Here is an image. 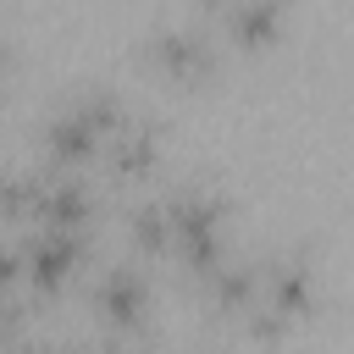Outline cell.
<instances>
[{
	"label": "cell",
	"mask_w": 354,
	"mask_h": 354,
	"mask_svg": "<svg viewBox=\"0 0 354 354\" xmlns=\"http://www.w3.org/2000/svg\"><path fill=\"white\" fill-rule=\"evenodd\" d=\"M22 282V249L11 238H0V293H11Z\"/></svg>",
	"instance_id": "cell-13"
},
{
	"label": "cell",
	"mask_w": 354,
	"mask_h": 354,
	"mask_svg": "<svg viewBox=\"0 0 354 354\" xmlns=\"http://www.w3.org/2000/svg\"><path fill=\"white\" fill-rule=\"evenodd\" d=\"M199 6H205V11H221V6H232V0H199Z\"/></svg>",
	"instance_id": "cell-14"
},
{
	"label": "cell",
	"mask_w": 354,
	"mask_h": 354,
	"mask_svg": "<svg viewBox=\"0 0 354 354\" xmlns=\"http://www.w3.org/2000/svg\"><path fill=\"white\" fill-rule=\"evenodd\" d=\"M138 55L144 66H155L166 83L177 88H199L221 72V44L205 33V28H183V22H160L138 39Z\"/></svg>",
	"instance_id": "cell-2"
},
{
	"label": "cell",
	"mask_w": 354,
	"mask_h": 354,
	"mask_svg": "<svg viewBox=\"0 0 354 354\" xmlns=\"http://www.w3.org/2000/svg\"><path fill=\"white\" fill-rule=\"evenodd\" d=\"M199 354H232V348H199Z\"/></svg>",
	"instance_id": "cell-15"
},
{
	"label": "cell",
	"mask_w": 354,
	"mask_h": 354,
	"mask_svg": "<svg viewBox=\"0 0 354 354\" xmlns=\"http://www.w3.org/2000/svg\"><path fill=\"white\" fill-rule=\"evenodd\" d=\"M0 354H11V343H0Z\"/></svg>",
	"instance_id": "cell-18"
},
{
	"label": "cell",
	"mask_w": 354,
	"mask_h": 354,
	"mask_svg": "<svg viewBox=\"0 0 354 354\" xmlns=\"http://www.w3.org/2000/svg\"><path fill=\"white\" fill-rule=\"evenodd\" d=\"M28 354H55V348H28Z\"/></svg>",
	"instance_id": "cell-17"
},
{
	"label": "cell",
	"mask_w": 354,
	"mask_h": 354,
	"mask_svg": "<svg viewBox=\"0 0 354 354\" xmlns=\"http://www.w3.org/2000/svg\"><path fill=\"white\" fill-rule=\"evenodd\" d=\"M227 194L183 183L160 194V216H166V254L199 282L205 271H216L227 260Z\"/></svg>",
	"instance_id": "cell-1"
},
{
	"label": "cell",
	"mask_w": 354,
	"mask_h": 354,
	"mask_svg": "<svg viewBox=\"0 0 354 354\" xmlns=\"http://www.w3.org/2000/svg\"><path fill=\"white\" fill-rule=\"evenodd\" d=\"M100 127L66 100V105H55L44 122H39V149H44V160H50V171H77V166H88L94 155H100Z\"/></svg>",
	"instance_id": "cell-6"
},
{
	"label": "cell",
	"mask_w": 354,
	"mask_h": 354,
	"mask_svg": "<svg viewBox=\"0 0 354 354\" xmlns=\"http://www.w3.org/2000/svg\"><path fill=\"white\" fill-rule=\"evenodd\" d=\"M122 221H127V243H133L144 260H160V254H166V216H160V199H138Z\"/></svg>",
	"instance_id": "cell-12"
},
{
	"label": "cell",
	"mask_w": 354,
	"mask_h": 354,
	"mask_svg": "<svg viewBox=\"0 0 354 354\" xmlns=\"http://www.w3.org/2000/svg\"><path fill=\"white\" fill-rule=\"evenodd\" d=\"M221 33L238 50H271L288 33V0H232L221 6Z\"/></svg>",
	"instance_id": "cell-9"
},
{
	"label": "cell",
	"mask_w": 354,
	"mask_h": 354,
	"mask_svg": "<svg viewBox=\"0 0 354 354\" xmlns=\"http://www.w3.org/2000/svg\"><path fill=\"white\" fill-rule=\"evenodd\" d=\"M94 221V194L83 177L72 171H44V188H39V205H33V221L28 227H66V232H88Z\"/></svg>",
	"instance_id": "cell-8"
},
{
	"label": "cell",
	"mask_w": 354,
	"mask_h": 354,
	"mask_svg": "<svg viewBox=\"0 0 354 354\" xmlns=\"http://www.w3.org/2000/svg\"><path fill=\"white\" fill-rule=\"evenodd\" d=\"M0 72H6V44H0Z\"/></svg>",
	"instance_id": "cell-16"
},
{
	"label": "cell",
	"mask_w": 354,
	"mask_h": 354,
	"mask_svg": "<svg viewBox=\"0 0 354 354\" xmlns=\"http://www.w3.org/2000/svg\"><path fill=\"white\" fill-rule=\"evenodd\" d=\"M160 149H166V133L155 116H138L127 111L122 127L105 138V160H111V177L116 183H144L155 166H160Z\"/></svg>",
	"instance_id": "cell-7"
},
{
	"label": "cell",
	"mask_w": 354,
	"mask_h": 354,
	"mask_svg": "<svg viewBox=\"0 0 354 354\" xmlns=\"http://www.w3.org/2000/svg\"><path fill=\"white\" fill-rule=\"evenodd\" d=\"M94 310H100V321L111 326V332H138L144 321H149V304H155V282H149V271L138 266V260H116V266H105L100 277H94Z\"/></svg>",
	"instance_id": "cell-5"
},
{
	"label": "cell",
	"mask_w": 354,
	"mask_h": 354,
	"mask_svg": "<svg viewBox=\"0 0 354 354\" xmlns=\"http://www.w3.org/2000/svg\"><path fill=\"white\" fill-rule=\"evenodd\" d=\"M22 249V282L33 293H55L61 282L77 277V266L88 260V232H66V227H28Z\"/></svg>",
	"instance_id": "cell-4"
},
{
	"label": "cell",
	"mask_w": 354,
	"mask_h": 354,
	"mask_svg": "<svg viewBox=\"0 0 354 354\" xmlns=\"http://www.w3.org/2000/svg\"><path fill=\"white\" fill-rule=\"evenodd\" d=\"M315 266H310V249H277L260 260V293L254 304H266L282 326H299L304 315H315Z\"/></svg>",
	"instance_id": "cell-3"
},
{
	"label": "cell",
	"mask_w": 354,
	"mask_h": 354,
	"mask_svg": "<svg viewBox=\"0 0 354 354\" xmlns=\"http://www.w3.org/2000/svg\"><path fill=\"white\" fill-rule=\"evenodd\" d=\"M44 171H50V166H11V171H0V227H17V221L28 227V221H33Z\"/></svg>",
	"instance_id": "cell-11"
},
{
	"label": "cell",
	"mask_w": 354,
	"mask_h": 354,
	"mask_svg": "<svg viewBox=\"0 0 354 354\" xmlns=\"http://www.w3.org/2000/svg\"><path fill=\"white\" fill-rule=\"evenodd\" d=\"M199 293H205V304L216 315H243L254 304V293H260V260H232L227 254L216 271L199 277Z\"/></svg>",
	"instance_id": "cell-10"
}]
</instances>
